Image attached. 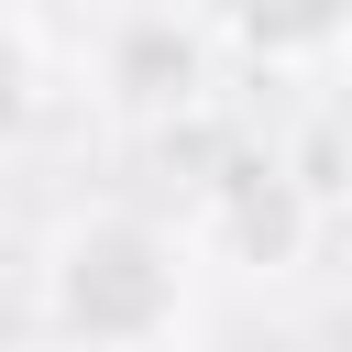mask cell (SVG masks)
I'll list each match as a JSON object with an SVG mask.
<instances>
[{
  "instance_id": "obj_1",
  "label": "cell",
  "mask_w": 352,
  "mask_h": 352,
  "mask_svg": "<svg viewBox=\"0 0 352 352\" xmlns=\"http://www.w3.org/2000/svg\"><path fill=\"white\" fill-rule=\"evenodd\" d=\"M198 297V242L154 209H66L33 264V308L66 352H165Z\"/></svg>"
},
{
  "instance_id": "obj_2",
  "label": "cell",
  "mask_w": 352,
  "mask_h": 352,
  "mask_svg": "<svg viewBox=\"0 0 352 352\" xmlns=\"http://www.w3.org/2000/svg\"><path fill=\"white\" fill-rule=\"evenodd\" d=\"M209 11H220L231 55H242V66H275V77L330 66V55L352 44V0H209Z\"/></svg>"
},
{
  "instance_id": "obj_3",
  "label": "cell",
  "mask_w": 352,
  "mask_h": 352,
  "mask_svg": "<svg viewBox=\"0 0 352 352\" xmlns=\"http://www.w3.org/2000/svg\"><path fill=\"white\" fill-rule=\"evenodd\" d=\"M33 99H44V66H33V33L0 11V154L33 132Z\"/></svg>"
}]
</instances>
